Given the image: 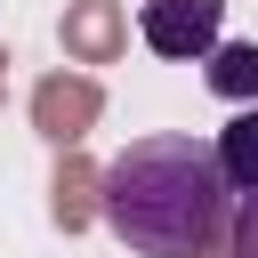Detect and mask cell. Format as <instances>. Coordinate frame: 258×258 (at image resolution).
<instances>
[{"mask_svg":"<svg viewBox=\"0 0 258 258\" xmlns=\"http://www.w3.org/2000/svg\"><path fill=\"white\" fill-rule=\"evenodd\" d=\"M97 218L137 250V258H210L234 226V194L218 177L210 137L161 129L137 137L105 161L97 177Z\"/></svg>","mask_w":258,"mask_h":258,"instance_id":"6da1fadb","label":"cell"},{"mask_svg":"<svg viewBox=\"0 0 258 258\" xmlns=\"http://www.w3.org/2000/svg\"><path fill=\"white\" fill-rule=\"evenodd\" d=\"M137 32H145L153 56L202 64V56L226 40V0H145V8H137Z\"/></svg>","mask_w":258,"mask_h":258,"instance_id":"7a4b0ae2","label":"cell"},{"mask_svg":"<svg viewBox=\"0 0 258 258\" xmlns=\"http://www.w3.org/2000/svg\"><path fill=\"white\" fill-rule=\"evenodd\" d=\"M210 153H218L226 194H258V105H234V121L210 137Z\"/></svg>","mask_w":258,"mask_h":258,"instance_id":"3957f363","label":"cell"},{"mask_svg":"<svg viewBox=\"0 0 258 258\" xmlns=\"http://www.w3.org/2000/svg\"><path fill=\"white\" fill-rule=\"evenodd\" d=\"M202 81L226 97V105H258V40H218L202 56Z\"/></svg>","mask_w":258,"mask_h":258,"instance_id":"277c9868","label":"cell"},{"mask_svg":"<svg viewBox=\"0 0 258 258\" xmlns=\"http://www.w3.org/2000/svg\"><path fill=\"white\" fill-rule=\"evenodd\" d=\"M234 250L258 258V194H242V218H234Z\"/></svg>","mask_w":258,"mask_h":258,"instance_id":"5b68a950","label":"cell"}]
</instances>
